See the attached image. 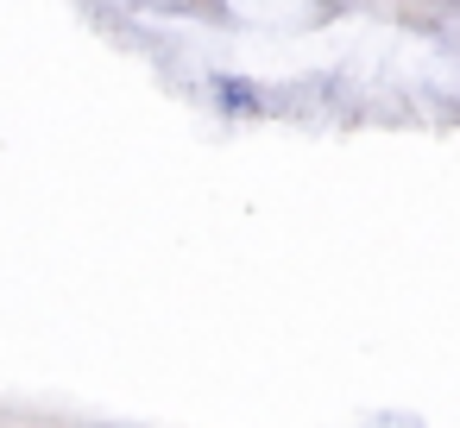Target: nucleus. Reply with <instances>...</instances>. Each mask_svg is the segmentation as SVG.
Listing matches in <instances>:
<instances>
[]
</instances>
